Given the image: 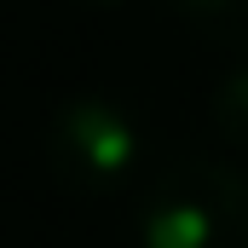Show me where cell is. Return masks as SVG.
I'll return each instance as SVG.
<instances>
[{
  "mask_svg": "<svg viewBox=\"0 0 248 248\" xmlns=\"http://www.w3.org/2000/svg\"><path fill=\"white\" fill-rule=\"evenodd\" d=\"M139 248H248V179L225 162L168 168L139 208Z\"/></svg>",
  "mask_w": 248,
  "mask_h": 248,
  "instance_id": "cell-1",
  "label": "cell"
},
{
  "mask_svg": "<svg viewBox=\"0 0 248 248\" xmlns=\"http://www.w3.org/2000/svg\"><path fill=\"white\" fill-rule=\"evenodd\" d=\"M139 156H144V139H139L133 116L104 93L63 98L46 122V168L81 196L122 190L139 173Z\"/></svg>",
  "mask_w": 248,
  "mask_h": 248,
  "instance_id": "cell-2",
  "label": "cell"
},
{
  "mask_svg": "<svg viewBox=\"0 0 248 248\" xmlns=\"http://www.w3.org/2000/svg\"><path fill=\"white\" fill-rule=\"evenodd\" d=\"M179 6L190 12V23L208 41H219L231 52H248V0H179Z\"/></svg>",
  "mask_w": 248,
  "mask_h": 248,
  "instance_id": "cell-3",
  "label": "cell"
},
{
  "mask_svg": "<svg viewBox=\"0 0 248 248\" xmlns=\"http://www.w3.org/2000/svg\"><path fill=\"white\" fill-rule=\"evenodd\" d=\"M214 127H219L225 144L248 150V63L231 69V75L214 87Z\"/></svg>",
  "mask_w": 248,
  "mask_h": 248,
  "instance_id": "cell-4",
  "label": "cell"
},
{
  "mask_svg": "<svg viewBox=\"0 0 248 248\" xmlns=\"http://www.w3.org/2000/svg\"><path fill=\"white\" fill-rule=\"evenodd\" d=\"M75 6H122V0H75Z\"/></svg>",
  "mask_w": 248,
  "mask_h": 248,
  "instance_id": "cell-5",
  "label": "cell"
}]
</instances>
